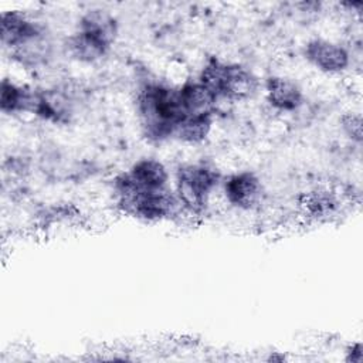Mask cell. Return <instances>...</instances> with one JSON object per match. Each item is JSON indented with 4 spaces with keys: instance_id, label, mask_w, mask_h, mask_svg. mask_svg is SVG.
Instances as JSON below:
<instances>
[{
    "instance_id": "2",
    "label": "cell",
    "mask_w": 363,
    "mask_h": 363,
    "mask_svg": "<svg viewBox=\"0 0 363 363\" xmlns=\"http://www.w3.org/2000/svg\"><path fill=\"white\" fill-rule=\"evenodd\" d=\"M116 33V21L109 13L89 10L81 17L77 30L68 37V52L79 62H96L109 52Z\"/></svg>"
},
{
    "instance_id": "6",
    "label": "cell",
    "mask_w": 363,
    "mask_h": 363,
    "mask_svg": "<svg viewBox=\"0 0 363 363\" xmlns=\"http://www.w3.org/2000/svg\"><path fill=\"white\" fill-rule=\"evenodd\" d=\"M0 26L1 44L10 51V55L45 38L40 23L18 10L3 11Z\"/></svg>"
},
{
    "instance_id": "14",
    "label": "cell",
    "mask_w": 363,
    "mask_h": 363,
    "mask_svg": "<svg viewBox=\"0 0 363 363\" xmlns=\"http://www.w3.org/2000/svg\"><path fill=\"white\" fill-rule=\"evenodd\" d=\"M305 216L313 220H326L335 214L337 199L329 190H312L306 193L301 201Z\"/></svg>"
},
{
    "instance_id": "13",
    "label": "cell",
    "mask_w": 363,
    "mask_h": 363,
    "mask_svg": "<svg viewBox=\"0 0 363 363\" xmlns=\"http://www.w3.org/2000/svg\"><path fill=\"white\" fill-rule=\"evenodd\" d=\"M214 115H189L186 116L174 132V138L183 143L197 145L204 142L213 129Z\"/></svg>"
},
{
    "instance_id": "8",
    "label": "cell",
    "mask_w": 363,
    "mask_h": 363,
    "mask_svg": "<svg viewBox=\"0 0 363 363\" xmlns=\"http://www.w3.org/2000/svg\"><path fill=\"white\" fill-rule=\"evenodd\" d=\"M303 57L315 69L323 74H340L350 65L349 50L337 41L312 38L303 47Z\"/></svg>"
},
{
    "instance_id": "3",
    "label": "cell",
    "mask_w": 363,
    "mask_h": 363,
    "mask_svg": "<svg viewBox=\"0 0 363 363\" xmlns=\"http://www.w3.org/2000/svg\"><path fill=\"white\" fill-rule=\"evenodd\" d=\"M197 79L221 101L238 102L251 98L258 89V79L252 71L237 62L208 58Z\"/></svg>"
},
{
    "instance_id": "5",
    "label": "cell",
    "mask_w": 363,
    "mask_h": 363,
    "mask_svg": "<svg viewBox=\"0 0 363 363\" xmlns=\"http://www.w3.org/2000/svg\"><path fill=\"white\" fill-rule=\"evenodd\" d=\"M223 177L218 170L207 163L194 162L179 166L174 177V193L183 213L191 216L203 214L214 190L221 186Z\"/></svg>"
},
{
    "instance_id": "15",
    "label": "cell",
    "mask_w": 363,
    "mask_h": 363,
    "mask_svg": "<svg viewBox=\"0 0 363 363\" xmlns=\"http://www.w3.org/2000/svg\"><path fill=\"white\" fill-rule=\"evenodd\" d=\"M342 128L345 133L352 139L360 143L362 140V116L354 112H349L342 118Z\"/></svg>"
},
{
    "instance_id": "16",
    "label": "cell",
    "mask_w": 363,
    "mask_h": 363,
    "mask_svg": "<svg viewBox=\"0 0 363 363\" xmlns=\"http://www.w3.org/2000/svg\"><path fill=\"white\" fill-rule=\"evenodd\" d=\"M363 359V352H362V345L353 343L346 349V360L353 362V363H360Z\"/></svg>"
},
{
    "instance_id": "1",
    "label": "cell",
    "mask_w": 363,
    "mask_h": 363,
    "mask_svg": "<svg viewBox=\"0 0 363 363\" xmlns=\"http://www.w3.org/2000/svg\"><path fill=\"white\" fill-rule=\"evenodd\" d=\"M136 112L145 136L156 142L174 138L177 126L187 116L179 88L163 82H147L140 86Z\"/></svg>"
},
{
    "instance_id": "4",
    "label": "cell",
    "mask_w": 363,
    "mask_h": 363,
    "mask_svg": "<svg viewBox=\"0 0 363 363\" xmlns=\"http://www.w3.org/2000/svg\"><path fill=\"white\" fill-rule=\"evenodd\" d=\"M113 190L118 207L125 214L140 221L159 223L183 213L180 201L172 187L138 190L113 183Z\"/></svg>"
},
{
    "instance_id": "11",
    "label": "cell",
    "mask_w": 363,
    "mask_h": 363,
    "mask_svg": "<svg viewBox=\"0 0 363 363\" xmlns=\"http://www.w3.org/2000/svg\"><path fill=\"white\" fill-rule=\"evenodd\" d=\"M179 88V95L186 115H203L211 113L216 115L218 105L217 96L199 79L186 81Z\"/></svg>"
},
{
    "instance_id": "9",
    "label": "cell",
    "mask_w": 363,
    "mask_h": 363,
    "mask_svg": "<svg viewBox=\"0 0 363 363\" xmlns=\"http://www.w3.org/2000/svg\"><path fill=\"white\" fill-rule=\"evenodd\" d=\"M115 184L138 190H157L170 187V173L167 166L155 157L136 160L125 173L115 179Z\"/></svg>"
},
{
    "instance_id": "12",
    "label": "cell",
    "mask_w": 363,
    "mask_h": 363,
    "mask_svg": "<svg viewBox=\"0 0 363 363\" xmlns=\"http://www.w3.org/2000/svg\"><path fill=\"white\" fill-rule=\"evenodd\" d=\"M35 89L4 78L0 88V109L3 113L14 115L33 111Z\"/></svg>"
},
{
    "instance_id": "10",
    "label": "cell",
    "mask_w": 363,
    "mask_h": 363,
    "mask_svg": "<svg viewBox=\"0 0 363 363\" xmlns=\"http://www.w3.org/2000/svg\"><path fill=\"white\" fill-rule=\"evenodd\" d=\"M265 101L281 113H291L303 104V92L296 81L284 75H272L264 84Z\"/></svg>"
},
{
    "instance_id": "7",
    "label": "cell",
    "mask_w": 363,
    "mask_h": 363,
    "mask_svg": "<svg viewBox=\"0 0 363 363\" xmlns=\"http://www.w3.org/2000/svg\"><path fill=\"white\" fill-rule=\"evenodd\" d=\"M221 190L225 201L241 211L257 208L264 199L261 179L250 170H241L223 179Z\"/></svg>"
}]
</instances>
